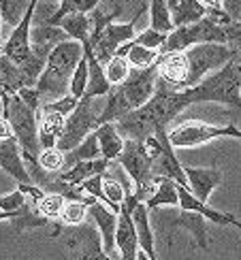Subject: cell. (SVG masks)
<instances>
[{"mask_svg": "<svg viewBox=\"0 0 241 260\" xmlns=\"http://www.w3.org/2000/svg\"><path fill=\"white\" fill-rule=\"evenodd\" d=\"M85 58H87V69H90V77H87V88L83 99H101V96H109L113 85L109 83L107 75H105V64L94 56L92 45H85Z\"/></svg>", "mask_w": 241, "mask_h": 260, "instance_id": "cell-19", "label": "cell"}, {"mask_svg": "<svg viewBox=\"0 0 241 260\" xmlns=\"http://www.w3.org/2000/svg\"><path fill=\"white\" fill-rule=\"evenodd\" d=\"M32 51L37 53L41 58H49V53L53 51V47L60 45V43L69 41V35L64 32L60 26H51V24H39L32 28Z\"/></svg>", "mask_w": 241, "mask_h": 260, "instance_id": "cell-20", "label": "cell"}, {"mask_svg": "<svg viewBox=\"0 0 241 260\" xmlns=\"http://www.w3.org/2000/svg\"><path fill=\"white\" fill-rule=\"evenodd\" d=\"M0 169L17 183H35L26 169L24 151L15 139H0Z\"/></svg>", "mask_w": 241, "mask_h": 260, "instance_id": "cell-14", "label": "cell"}, {"mask_svg": "<svg viewBox=\"0 0 241 260\" xmlns=\"http://www.w3.org/2000/svg\"><path fill=\"white\" fill-rule=\"evenodd\" d=\"M0 24H3V17H0ZM0 45H5L3 43V30H0Z\"/></svg>", "mask_w": 241, "mask_h": 260, "instance_id": "cell-50", "label": "cell"}, {"mask_svg": "<svg viewBox=\"0 0 241 260\" xmlns=\"http://www.w3.org/2000/svg\"><path fill=\"white\" fill-rule=\"evenodd\" d=\"M130 188V183H119L115 179L103 177V194H105V205H109L115 213H119L122 205L126 201V192Z\"/></svg>", "mask_w": 241, "mask_h": 260, "instance_id": "cell-33", "label": "cell"}, {"mask_svg": "<svg viewBox=\"0 0 241 260\" xmlns=\"http://www.w3.org/2000/svg\"><path fill=\"white\" fill-rule=\"evenodd\" d=\"M235 229H239V231H241V220H235Z\"/></svg>", "mask_w": 241, "mask_h": 260, "instance_id": "cell-51", "label": "cell"}, {"mask_svg": "<svg viewBox=\"0 0 241 260\" xmlns=\"http://www.w3.org/2000/svg\"><path fill=\"white\" fill-rule=\"evenodd\" d=\"M239 21H241V19H239Z\"/></svg>", "mask_w": 241, "mask_h": 260, "instance_id": "cell-54", "label": "cell"}, {"mask_svg": "<svg viewBox=\"0 0 241 260\" xmlns=\"http://www.w3.org/2000/svg\"><path fill=\"white\" fill-rule=\"evenodd\" d=\"M205 43H220V45H226V26L216 24V21L207 15L199 21H194V24L175 28L167 37V41H164V45L160 47V53L184 51L194 45H205Z\"/></svg>", "mask_w": 241, "mask_h": 260, "instance_id": "cell-7", "label": "cell"}, {"mask_svg": "<svg viewBox=\"0 0 241 260\" xmlns=\"http://www.w3.org/2000/svg\"><path fill=\"white\" fill-rule=\"evenodd\" d=\"M115 247L119 250V260H139V235L135 229L133 215H130V207L122 205V209L117 213V231H115Z\"/></svg>", "mask_w": 241, "mask_h": 260, "instance_id": "cell-13", "label": "cell"}, {"mask_svg": "<svg viewBox=\"0 0 241 260\" xmlns=\"http://www.w3.org/2000/svg\"><path fill=\"white\" fill-rule=\"evenodd\" d=\"M111 162L105 160V158H94V160H83V162H77L69 169H64L60 175H56L58 181L67 183V186H81L83 181L92 179L96 175H105L107 169Z\"/></svg>", "mask_w": 241, "mask_h": 260, "instance_id": "cell-18", "label": "cell"}, {"mask_svg": "<svg viewBox=\"0 0 241 260\" xmlns=\"http://www.w3.org/2000/svg\"><path fill=\"white\" fill-rule=\"evenodd\" d=\"M87 213L92 215V220L96 224V229L101 231L103 237V245L105 252L111 254L115 250V231H117V213L105 205L103 201H94L90 207H87Z\"/></svg>", "mask_w": 241, "mask_h": 260, "instance_id": "cell-16", "label": "cell"}, {"mask_svg": "<svg viewBox=\"0 0 241 260\" xmlns=\"http://www.w3.org/2000/svg\"><path fill=\"white\" fill-rule=\"evenodd\" d=\"M87 77H90V69H87V58L83 56L81 62L77 64V69H75V73H73L69 94L77 96V99H83L85 88H87Z\"/></svg>", "mask_w": 241, "mask_h": 260, "instance_id": "cell-39", "label": "cell"}, {"mask_svg": "<svg viewBox=\"0 0 241 260\" xmlns=\"http://www.w3.org/2000/svg\"><path fill=\"white\" fill-rule=\"evenodd\" d=\"M79 103H81V99H77V96H73V94H64V96H60V99L49 101V103H45V105L49 107V109L62 113L64 117H69V115H71V113L79 107Z\"/></svg>", "mask_w": 241, "mask_h": 260, "instance_id": "cell-43", "label": "cell"}, {"mask_svg": "<svg viewBox=\"0 0 241 260\" xmlns=\"http://www.w3.org/2000/svg\"><path fill=\"white\" fill-rule=\"evenodd\" d=\"M0 139H15L13 128H11V124H9V120L5 115H0Z\"/></svg>", "mask_w": 241, "mask_h": 260, "instance_id": "cell-46", "label": "cell"}, {"mask_svg": "<svg viewBox=\"0 0 241 260\" xmlns=\"http://www.w3.org/2000/svg\"><path fill=\"white\" fill-rule=\"evenodd\" d=\"M5 96H7V92H3V90H0V99H5Z\"/></svg>", "mask_w": 241, "mask_h": 260, "instance_id": "cell-52", "label": "cell"}, {"mask_svg": "<svg viewBox=\"0 0 241 260\" xmlns=\"http://www.w3.org/2000/svg\"><path fill=\"white\" fill-rule=\"evenodd\" d=\"M192 105L196 103H220L241 109V69L228 62L220 71L212 73L199 85L186 90Z\"/></svg>", "mask_w": 241, "mask_h": 260, "instance_id": "cell-5", "label": "cell"}, {"mask_svg": "<svg viewBox=\"0 0 241 260\" xmlns=\"http://www.w3.org/2000/svg\"><path fill=\"white\" fill-rule=\"evenodd\" d=\"M30 3L32 0H0V17H3L5 24L15 28L24 19Z\"/></svg>", "mask_w": 241, "mask_h": 260, "instance_id": "cell-34", "label": "cell"}, {"mask_svg": "<svg viewBox=\"0 0 241 260\" xmlns=\"http://www.w3.org/2000/svg\"><path fill=\"white\" fill-rule=\"evenodd\" d=\"M37 122H39V139L43 149L56 147L58 141L64 135V126H67V117L62 113L49 109L47 105H41V109L37 111Z\"/></svg>", "mask_w": 241, "mask_h": 260, "instance_id": "cell-15", "label": "cell"}, {"mask_svg": "<svg viewBox=\"0 0 241 260\" xmlns=\"http://www.w3.org/2000/svg\"><path fill=\"white\" fill-rule=\"evenodd\" d=\"M184 173L188 177L190 192L199 201L207 203L212 192L222 183V173L218 169H194V167H184Z\"/></svg>", "mask_w": 241, "mask_h": 260, "instance_id": "cell-17", "label": "cell"}, {"mask_svg": "<svg viewBox=\"0 0 241 260\" xmlns=\"http://www.w3.org/2000/svg\"><path fill=\"white\" fill-rule=\"evenodd\" d=\"M139 260H149V258H147L143 252H139Z\"/></svg>", "mask_w": 241, "mask_h": 260, "instance_id": "cell-49", "label": "cell"}, {"mask_svg": "<svg viewBox=\"0 0 241 260\" xmlns=\"http://www.w3.org/2000/svg\"><path fill=\"white\" fill-rule=\"evenodd\" d=\"M222 137H233L241 141V130L235 124L228 126H214V124H205L199 120L192 122H184L179 126H175L169 130V141L173 143V147H199L203 143H209L214 139H222Z\"/></svg>", "mask_w": 241, "mask_h": 260, "instance_id": "cell-9", "label": "cell"}, {"mask_svg": "<svg viewBox=\"0 0 241 260\" xmlns=\"http://www.w3.org/2000/svg\"><path fill=\"white\" fill-rule=\"evenodd\" d=\"M37 7H39V0H32L24 19L13 28L11 37L7 39V43L3 45V53L7 58L13 60L17 67L26 64L30 58H32V41H30V35H32V21H35V13H37Z\"/></svg>", "mask_w": 241, "mask_h": 260, "instance_id": "cell-12", "label": "cell"}, {"mask_svg": "<svg viewBox=\"0 0 241 260\" xmlns=\"http://www.w3.org/2000/svg\"><path fill=\"white\" fill-rule=\"evenodd\" d=\"M64 205H67V199H64L62 194H58V192H45V197L37 203V211L41 215H45L47 220H53V218H60Z\"/></svg>", "mask_w": 241, "mask_h": 260, "instance_id": "cell-37", "label": "cell"}, {"mask_svg": "<svg viewBox=\"0 0 241 260\" xmlns=\"http://www.w3.org/2000/svg\"><path fill=\"white\" fill-rule=\"evenodd\" d=\"M226 45L233 49V53H235L233 62L241 69V21L233 19L231 24L226 26Z\"/></svg>", "mask_w": 241, "mask_h": 260, "instance_id": "cell-41", "label": "cell"}, {"mask_svg": "<svg viewBox=\"0 0 241 260\" xmlns=\"http://www.w3.org/2000/svg\"><path fill=\"white\" fill-rule=\"evenodd\" d=\"M205 220L201 213H194V211H184L179 209L177 213V218H175V222L171 224L173 226V231H177V229H186L192 237H194V243L199 250H207L209 247V241H207V229H205Z\"/></svg>", "mask_w": 241, "mask_h": 260, "instance_id": "cell-26", "label": "cell"}, {"mask_svg": "<svg viewBox=\"0 0 241 260\" xmlns=\"http://www.w3.org/2000/svg\"><path fill=\"white\" fill-rule=\"evenodd\" d=\"M117 162L122 165V169L128 173V177L135 183V197L139 201H147L156 190V181H154V162H152L143 149V143L133 139H126L124 151L119 154Z\"/></svg>", "mask_w": 241, "mask_h": 260, "instance_id": "cell-8", "label": "cell"}, {"mask_svg": "<svg viewBox=\"0 0 241 260\" xmlns=\"http://www.w3.org/2000/svg\"><path fill=\"white\" fill-rule=\"evenodd\" d=\"M167 3L171 9L175 28L194 24V21H199L207 15V7L201 0H167Z\"/></svg>", "mask_w": 241, "mask_h": 260, "instance_id": "cell-27", "label": "cell"}, {"mask_svg": "<svg viewBox=\"0 0 241 260\" xmlns=\"http://www.w3.org/2000/svg\"><path fill=\"white\" fill-rule=\"evenodd\" d=\"M156 81H158V64L152 69H133V73L128 75L124 83L113 85L111 92H109L101 124L117 122L119 117L147 105L156 92Z\"/></svg>", "mask_w": 241, "mask_h": 260, "instance_id": "cell-3", "label": "cell"}, {"mask_svg": "<svg viewBox=\"0 0 241 260\" xmlns=\"http://www.w3.org/2000/svg\"><path fill=\"white\" fill-rule=\"evenodd\" d=\"M58 26H60L64 32H67L69 39L79 41L83 47L90 45V39H92L90 13H73V15H67Z\"/></svg>", "mask_w": 241, "mask_h": 260, "instance_id": "cell-28", "label": "cell"}, {"mask_svg": "<svg viewBox=\"0 0 241 260\" xmlns=\"http://www.w3.org/2000/svg\"><path fill=\"white\" fill-rule=\"evenodd\" d=\"M107 105V96L101 99H81L79 107L67 117V126H64V135L58 141V149L64 154H69L79 143H83L87 135H92L94 130L101 126V117Z\"/></svg>", "mask_w": 241, "mask_h": 260, "instance_id": "cell-6", "label": "cell"}, {"mask_svg": "<svg viewBox=\"0 0 241 260\" xmlns=\"http://www.w3.org/2000/svg\"><path fill=\"white\" fill-rule=\"evenodd\" d=\"M39 165L45 169L49 175H60V173L67 169V154L58 147L43 149L41 156H39Z\"/></svg>", "mask_w": 241, "mask_h": 260, "instance_id": "cell-36", "label": "cell"}, {"mask_svg": "<svg viewBox=\"0 0 241 260\" xmlns=\"http://www.w3.org/2000/svg\"><path fill=\"white\" fill-rule=\"evenodd\" d=\"M233 49L220 43H205L184 51L162 53L158 60V79L175 90H188L199 85L212 73L220 71L224 64L233 62Z\"/></svg>", "mask_w": 241, "mask_h": 260, "instance_id": "cell-1", "label": "cell"}, {"mask_svg": "<svg viewBox=\"0 0 241 260\" xmlns=\"http://www.w3.org/2000/svg\"><path fill=\"white\" fill-rule=\"evenodd\" d=\"M190 105L192 103L186 90H175L169 83L158 79L152 101L141 107V109L119 117L115 126L124 135V139H133L143 143L147 137H154L160 128H169V122L173 117Z\"/></svg>", "mask_w": 241, "mask_h": 260, "instance_id": "cell-2", "label": "cell"}, {"mask_svg": "<svg viewBox=\"0 0 241 260\" xmlns=\"http://www.w3.org/2000/svg\"><path fill=\"white\" fill-rule=\"evenodd\" d=\"M160 49H152V47H145V45H137L135 41L128 43V53L126 58L130 62L133 69H152L156 67L158 60H160Z\"/></svg>", "mask_w": 241, "mask_h": 260, "instance_id": "cell-29", "label": "cell"}, {"mask_svg": "<svg viewBox=\"0 0 241 260\" xmlns=\"http://www.w3.org/2000/svg\"><path fill=\"white\" fill-rule=\"evenodd\" d=\"M87 207H90V205L83 201H67V205H64V209L60 213V220L67 226H79L85 222Z\"/></svg>", "mask_w": 241, "mask_h": 260, "instance_id": "cell-38", "label": "cell"}, {"mask_svg": "<svg viewBox=\"0 0 241 260\" xmlns=\"http://www.w3.org/2000/svg\"><path fill=\"white\" fill-rule=\"evenodd\" d=\"M11 218H13V215H11V213H7V211H3V209H0V222H5V220H11Z\"/></svg>", "mask_w": 241, "mask_h": 260, "instance_id": "cell-48", "label": "cell"}, {"mask_svg": "<svg viewBox=\"0 0 241 260\" xmlns=\"http://www.w3.org/2000/svg\"><path fill=\"white\" fill-rule=\"evenodd\" d=\"M222 7L233 19H241V0H222Z\"/></svg>", "mask_w": 241, "mask_h": 260, "instance_id": "cell-45", "label": "cell"}, {"mask_svg": "<svg viewBox=\"0 0 241 260\" xmlns=\"http://www.w3.org/2000/svg\"><path fill=\"white\" fill-rule=\"evenodd\" d=\"M149 28H154L164 35H171L175 30L173 15L167 0H152L149 3Z\"/></svg>", "mask_w": 241, "mask_h": 260, "instance_id": "cell-30", "label": "cell"}, {"mask_svg": "<svg viewBox=\"0 0 241 260\" xmlns=\"http://www.w3.org/2000/svg\"><path fill=\"white\" fill-rule=\"evenodd\" d=\"M179 209L201 213L203 218L212 220L214 224H222V226H235V220H237L235 215H231V213H220V211L212 209L207 203L196 199L194 194L190 192V188H184V186H179Z\"/></svg>", "mask_w": 241, "mask_h": 260, "instance_id": "cell-21", "label": "cell"}, {"mask_svg": "<svg viewBox=\"0 0 241 260\" xmlns=\"http://www.w3.org/2000/svg\"><path fill=\"white\" fill-rule=\"evenodd\" d=\"M67 247L77 260H113L105 252L101 231L94 224H87V222L79 226H71Z\"/></svg>", "mask_w": 241, "mask_h": 260, "instance_id": "cell-10", "label": "cell"}, {"mask_svg": "<svg viewBox=\"0 0 241 260\" xmlns=\"http://www.w3.org/2000/svg\"><path fill=\"white\" fill-rule=\"evenodd\" d=\"M28 201H30V199L17 188V190H13V192L5 194V197H0V209L7 211V213H11V215H15L19 209L26 207ZM11 220H13V218H11Z\"/></svg>", "mask_w": 241, "mask_h": 260, "instance_id": "cell-40", "label": "cell"}, {"mask_svg": "<svg viewBox=\"0 0 241 260\" xmlns=\"http://www.w3.org/2000/svg\"><path fill=\"white\" fill-rule=\"evenodd\" d=\"M83 56H85L83 45L79 41H73V39L53 47V51L47 58L45 71H43V75L37 81V92L41 94V101L49 99V96L60 99V96L69 94L73 73Z\"/></svg>", "mask_w": 241, "mask_h": 260, "instance_id": "cell-4", "label": "cell"}, {"mask_svg": "<svg viewBox=\"0 0 241 260\" xmlns=\"http://www.w3.org/2000/svg\"><path fill=\"white\" fill-rule=\"evenodd\" d=\"M24 88H35V85L28 81L26 73L3 53V56H0V90L13 96Z\"/></svg>", "mask_w": 241, "mask_h": 260, "instance_id": "cell-24", "label": "cell"}, {"mask_svg": "<svg viewBox=\"0 0 241 260\" xmlns=\"http://www.w3.org/2000/svg\"><path fill=\"white\" fill-rule=\"evenodd\" d=\"M94 158H101V147H98V137H96V130L92 135H87L83 143H79L75 149H71L67 154V167H73L77 162L83 160H94Z\"/></svg>", "mask_w": 241, "mask_h": 260, "instance_id": "cell-32", "label": "cell"}, {"mask_svg": "<svg viewBox=\"0 0 241 260\" xmlns=\"http://www.w3.org/2000/svg\"><path fill=\"white\" fill-rule=\"evenodd\" d=\"M83 194H87V197H94L96 201H103L105 203V194H103V175H96L92 179L83 181L81 186H77Z\"/></svg>", "mask_w": 241, "mask_h": 260, "instance_id": "cell-44", "label": "cell"}, {"mask_svg": "<svg viewBox=\"0 0 241 260\" xmlns=\"http://www.w3.org/2000/svg\"><path fill=\"white\" fill-rule=\"evenodd\" d=\"M0 56H3V45H0Z\"/></svg>", "mask_w": 241, "mask_h": 260, "instance_id": "cell-53", "label": "cell"}, {"mask_svg": "<svg viewBox=\"0 0 241 260\" xmlns=\"http://www.w3.org/2000/svg\"><path fill=\"white\" fill-rule=\"evenodd\" d=\"M98 3H101V0H58V11L53 13V17L47 24L58 26L64 17L73 15V13H92Z\"/></svg>", "mask_w": 241, "mask_h": 260, "instance_id": "cell-31", "label": "cell"}, {"mask_svg": "<svg viewBox=\"0 0 241 260\" xmlns=\"http://www.w3.org/2000/svg\"><path fill=\"white\" fill-rule=\"evenodd\" d=\"M122 13H124V0H101L90 13V24H92L90 45L103 35V30L109 24H113L115 17H119Z\"/></svg>", "mask_w": 241, "mask_h": 260, "instance_id": "cell-22", "label": "cell"}, {"mask_svg": "<svg viewBox=\"0 0 241 260\" xmlns=\"http://www.w3.org/2000/svg\"><path fill=\"white\" fill-rule=\"evenodd\" d=\"M156 190L154 194L145 201L147 209H158V207H179V183L169 177L156 175Z\"/></svg>", "mask_w": 241, "mask_h": 260, "instance_id": "cell-25", "label": "cell"}, {"mask_svg": "<svg viewBox=\"0 0 241 260\" xmlns=\"http://www.w3.org/2000/svg\"><path fill=\"white\" fill-rule=\"evenodd\" d=\"M201 3H203L207 9H224V7H222V0H201Z\"/></svg>", "mask_w": 241, "mask_h": 260, "instance_id": "cell-47", "label": "cell"}, {"mask_svg": "<svg viewBox=\"0 0 241 260\" xmlns=\"http://www.w3.org/2000/svg\"><path fill=\"white\" fill-rule=\"evenodd\" d=\"M169 35H164V32H158L154 28H145L141 30L139 35L135 37V43L137 45H145V47H152V49H160L164 45V41H167Z\"/></svg>", "mask_w": 241, "mask_h": 260, "instance_id": "cell-42", "label": "cell"}, {"mask_svg": "<svg viewBox=\"0 0 241 260\" xmlns=\"http://www.w3.org/2000/svg\"><path fill=\"white\" fill-rule=\"evenodd\" d=\"M143 11L145 9H139L137 11V15L126 21V24H109L105 30H103V35L98 37L94 43H92V49H94V56L101 60V62H109L111 60L117 49L126 45V43L130 41H135V32H137V21L141 19V15H143Z\"/></svg>", "mask_w": 241, "mask_h": 260, "instance_id": "cell-11", "label": "cell"}, {"mask_svg": "<svg viewBox=\"0 0 241 260\" xmlns=\"http://www.w3.org/2000/svg\"><path fill=\"white\" fill-rule=\"evenodd\" d=\"M130 73H133V67H130L128 58L119 56V53H115V56L105 64V75H107V79H109V83H111V85L124 83Z\"/></svg>", "mask_w": 241, "mask_h": 260, "instance_id": "cell-35", "label": "cell"}, {"mask_svg": "<svg viewBox=\"0 0 241 260\" xmlns=\"http://www.w3.org/2000/svg\"><path fill=\"white\" fill-rule=\"evenodd\" d=\"M96 137H98V147H101V158L113 162L119 158V154L124 151L126 139L124 135L117 130L115 122H105L96 128Z\"/></svg>", "mask_w": 241, "mask_h": 260, "instance_id": "cell-23", "label": "cell"}]
</instances>
